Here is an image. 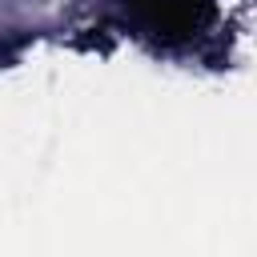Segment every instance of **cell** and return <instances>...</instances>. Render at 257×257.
Returning <instances> with one entry per match:
<instances>
[{"instance_id": "1", "label": "cell", "mask_w": 257, "mask_h": 257, "mask_svg": "<svg viewBox=\"0 0 257 257\" xmlns=\"http://www.w3.org/2000/svg\"><path fill=\"white\" fill-rule=\"evenodd\" d=\"M133 4H149V0H133Z\"/></svg>"}]
</instances>
